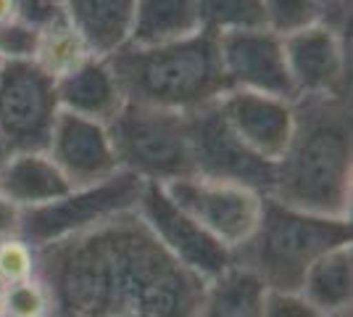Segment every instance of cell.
Masks as SVG:
<instances>
[{
	"label": "cell",
	"mask_w": 353,
	"mask_h": 317,
	"mask_svg": "<svg viewBox=\"0 0 353 317\" xmlns=\"http://www.w3.org/2000/svg\"><path fill=\"white\" fill-rule=\"evenodd\" d=\"M50 317H195L206 280L182 267L137 209L34 249Z\"/></svg>",
	"instance_id": "cell-1"
},
{
	"label": "cell",
	"mask_w": 353,
	"mask_h": 317,
	"mask_svg": "<svg viewBox=\"0 0 353 317\" xmlns=\"http://www.w3.org/2000/svg\"><path fill=\"white\" fill-rule=\"evenodd\" d=\"M269 196L295 209L351 220V95H303L295 101L293 137L277 162Z\"/></svg>",
	"instance_id": "cell-2"
},
{
	"label": "cell",
	"mask_w": 353,
	"mask_h": 317,
	"mask_svg": "<svg viewBox=\"0 0 353 317\" xmlns=\"http://www.w3.org/2000/svg\"><path fill=\"white\" fill-rule=\"evenodd\" d=\"M108 64L132 104L190 114L230 90L216 35L206 30L163 46L127 43L108 56Z\"/></svg>",
	"instance_id": "cell-3"
},
{
	"label": "cell",
	"mask_w": 353,
	"mask_h": 317,
	"mask_svg": "<svg viewBox=\"0 0 353 317\" xmlns=\"http://www.w3.org/2000/svg\"><path fill=\"white\" fill-rule=\"evenodd\" d=\"M345 243H353L351 220L295 209L264 196L259 225L232 251V265L253 272L266 291H298L311 265Z\"/></svg>",
	"instance_id": "cell-4"
},
{
	"label": "cell",
	"mask_w": 353,
	"mask_h": 317,
	"mask_svg": "<svg viewBox=\"0 0 353 317\" xmlns=\"http://www.w3.org/2000/svg\"><path fill=\"white\" fill-rule=\"evenodd\" d=\"M105 127L119 169L159 185L192 177L188 114L127 101Z\"/></svg>",
	"instance_id": "cell-5"
},
{
	"label": "cell",
	"mask_w": 353,
	"mask_h": 317,
	"mask_svg": "<svg viewBox=\"0 0 353 317\" xmlns=\"http://www.w3.org/2000/svg\"><path fill=\"white\" fill-rule=\"evenodd\" d=\"M143 185L145 182L140 177L119 169L117 175L95 182V185L72 188L69 193H63L50 204L21 209L16 236L24 238L32 249H37L45 243L92 230L119 214L137 209V201L143 196Z\"/></svg>",
	"instance_id": "cell-6"
},
{
	"label": "cell",
	"mask_w": 353,
	"mask_h": 317,
	"mask_svg": "<svg viewBox=\"0 0 353 317\" xmlns=\"http://www.w3.org/2000/svg\"><path fill=\"white\" fill-rule=\"evenodd\" d=\"M59 114L53 77L30 59L0 64V140L6 153L45 151Z\"/></svg>",
	"instance_id": "cell-7"
},
{
	"label": "cell",
	"mask_w": 353,
	"mask_h": 317,
	"mask_svg": "<svg viewBox=\"0 0 353 317\" xmlns=\"http://www.w3.org/2000/svg\"><path fill=\"white\" fill-rule=\"evenodd\" d=\"M190 130L192 175L203 180L232 182L250 188L261 196L272 193L277 164L243 143L237 133L227 124L219 101L188 114Z\"/></svg>",
	"instance_id": "cell-8"
},
{
	"label": "cell",
	"mask_w": 353,
	"mask_h": 317,
	"mask_svg": "<svg viewBox=\"0 0 353 317\" xmlns=\"http://www.w3.org/2000/svg\"><path fill=\"white\" fill-rule=\"evenodd\" d=\"M137 214L172 257L195 272L198 278L211 280L227 267H232V251L219 243L206 227H201L185 209H179L166 188L159 182H145L137 201Z\"/></svg>",
	"instance_id": "cell-9"
},
{
	"label": "cell",
	"mask_w": 353,
	"mask_h": 317,
	"mask_svg": "<svg viewBox=\"0 0 353 317\" xmlns=\"http://www.w3.org/2000/svg\"><path fill=\"white\" fill-rule=\"evenodd\" d=\"M179 209H185L201 227L224 243L230 251L250 238V233L259 225L264 196L232 185V182L203 180V177H182L163 185Z\"/></svg>",
	"instance_id": "cell-10"
},
{
	"label": "cell",
	"mask_w": 353,
	"mask_h": 317,
	"mask_svg": "<svg viewBox=\"0 0 353 317\" xmlns=\"http://www.w3.org/2000/svg\"><path fill=\"white\" fill-rule=\"evenodd\" d=\"M282 46L298 98L351 95V53L345 32L314 21L282 35Z\"/></svg>",
	"instance_id": "cell-11"
},
{
	"label": "cell",
	"mask_w": 353,
	"mask_h": 317,
	"mask_svg": "<svg viewBox=\"0 0 353 317\" xmlns=\"http://www.w3.org/2000/svg\"><path fill=\"white\" fill-rule=\"evenodd\" d=\"M216 43H219L221 69L230 90L277 95L285 101L298 98L280 32L269 27L227 32L216 37Z\"/></svg>",
	"instance_id": "cell-12"
},
{
	"label": "cell",
	"mask_w": 353,
	"mask_h": 317,
	"mask_svg": "<svg viewBox=\"0 0 353 317\" xmlns=\"http://www.w3.org/2000/svg\"><path fill=\"white\" fill-rule=\"evenodd\" d=\"M45 151L56 162L61 175L69 180L72 188L95 185L119 172L108 127L69 111L59 114V122L53 127V135Z\"/></svg>",
	"instance_id": "cell-13"
},
{
	"label": "cell",
	"mask_w": 353,
	"mask_h": 317,
	"mask_svg": "<svg viewBox=\"0 0 353 317\" xmlns=\"http://www.w3.org/2000/svg\"><path fill=\"white\" fill-rule=\"evenodd\" d=\"M227 124L259 156L280 162L295 127V101L248 90H227L219 98Z\"/></svg>",
	"instance_id": "cell-14"
},
{
	"label": "cell",
	"mask_w": 353,
	"mask_h": 317,
	"mask_svg": "<svg viewBox=\"0 0 353 317\" xmlns=\"http://www.w3.org/2000/svg\"><path fill=\"white\" fill-rule=\"evenodd\" d=\"M56 93L61 111L101 124H108L121 111V106L127 104L111 64L101 56H92L74 72L56 79Z\"/></svg>",
	"instance_id": "cell-15"
},
{
	"label": "cell",
	"mask_w": 353,
	"mask_h": 317,
	"mask_svg": "<svg viewBox=\"0 0 353 317\" xmlns=\"http://www.w3.org/2000/svg\"><path fill=\"white\" fill-rule=\"evenodd\" d=\"M69 191L72 185L48 151L8 153L0 166V196L8 198L19 211L50 204Z\"/></svg>",
	"instance_id": "cell-16"
},
{
	"label": "cell",
	"mask_w": 353,
	"mask_h": 317,
	"mask_svg": "<svg viewBox=\"0 0 353 317\" xmlns=\"http://www.w3.org/2000/svg\"><path fill=\"white\" fill-rule=\"evenodd\" d=\"M61 11L82 35L92 56L108 59L130 43L134 0H63Z\"/></svg>",
	"instance_id": "cell-17"
},
{
	"label": "cell",
	"mask_w": 353,
	"mask_h": 317,
	"mask_svg": "<svg viewBox=\"0 0 353 317\" xmlns=\"http://www.w3.org/2000/svg\"><path fill=\"white\" fill-rule=\"evenodd\" d=\"M298 294L324 317H351L353 243L327 251L309 267Z\"/></svg>",
	"instance_id": "cell-18"
},
{
	"label": "cell",
	"mask_w": 353,
	"mask_h": 317,
	"mask_svg": "<svg viewBox=\"0 0 353 317\" xmlns=\"http://www.w3.org/2000/svg\"><path fill=\"white\" fill-rule=\"evenodd\" d=\"M201 32L195 0H134L132 46H163Z\"/></svg>",
	"instance_id": "cell-19"
},
{
	"label": "cell",
	"mask_w": 353,
	"mask_h": 317,
	"mask_svg": "<svg viewBox=\"0 0 353 317\" xmlns=\"http://www.w3.org/2000/svg\"><path fill=\"white\" fill-rule=\"evenodd\" d=\"M266 288L250 270L232 265L206 280L195 317H264Z\"/></svg>",
	"instance_id": "cell-20"
},
{
	"label": "cell",
	"mask_w": 353,
	"mask_h": 317,
	"mask_svg": "<svg viewBox=\"0 0 353 317\" xmlns=\"http://www.w3.org/2000/svg\"><path fill=\"white\" fill-rule=\"evenodd\" d=\"M92 59V50L82 40V35L74 30L72 21L63 16V11L37 27V43L32 61L53 79H61L63 75L74 72L85 61Z\"/></svg>",
	"instance_id": "cell-21"
},
{
	"label": "cell",
	"mask_w": 353,
	"mask_h": 317,
	"mask_svg": "<svg viewBox=\"0 0 353 317\" xmlns=\"http://www.w3.org/2000/svg\"><path fill=\"white\" fill-rule=\"evenodd\" d=\"M195 3L201 16V30L216 37L227 32L269 27L264 0H195Z\"/></svg>",
	"instance_id": "cell-22"
},
{
	"label": "cell",
	"mask_w": 353,
	"mask_h": 317,
	"mask_svg": "<svg viewBox=\"0 0 353 317\" xmlns=\"http://www.w3.org/2000/svg\"><path fill=\"white\" fill-rule=\"evenodd\" d=\"M269 30L288 35L306 24L319 21L322 0H264Z\"/></svg>",
	"instance_id": "cell-23"
},
{
	"label": "cell",
	"mask_w": 353,
	"mask_h": 317,
	"mask_svg": "<svg viewBox=\"0 0 353 317\" xmlns=\"http://www.w3.org/2000/svg\"><path fill=\"white\" fill-rule=\"evenodd\" d=\"M34 272V249L19 236L0 238V280L14 283L21 278H30Z\"/></svg>",
	"instance_id": "cell-24"
},
{
	"label": "cell",
	"mask_w": 353,
	"mask_h": 317,
	"mask_svg": "<svg viewBox=\"0 0 353 317\" xmlns=\"http://www.w3.org/2000/svg\"><path fill=\"white\" fill-rule=\"evenodd\" d=\"M37 43V27L16 19L0 24V64L3 61H32Z\"/></svg>",
	"instance_id": "cell-25"
},
{
	"label": "cell",
	"mask_w": 353,
	"mask_h": 317,
	"mask_svg": "<svg viewBox=\"0 0 353 317\" xmlns=\"http://www.w3.org/2000/svg\"><path fill=\"white\" fill-rule=\"evenodd\" d=\"M264 317H324L298 291H266Z\"/></svg>",
	"instance_id": "cell-26"
},
{
	"label": "cell",
	"mask_w": 353,
	"mask_h": 317,
	"mask_svg": "<svg viewBox=\"0 0 353 317\" xmlns=\"http://www.w3.org/2000/svg\"><path fill=\"white\" fill-rule=\"evenodd\" d=\"M19 227V209L8 198L0 196V238L3 236H14Z\"/></svg>",
	"instance_id": "cell-27"
},
{
	"label": "cell",
	"mask_w": 353,
	"mask_h": 317,
	"mask_svg": "<svg viewBox=\"0 0 353 317\" xmlns=\"http://www.w3.org/2000/svg\"><path fill=\"white\" fill-rule=\"evenodd\" d=\"M6 156H8V153H6V146H3V140H0V166H3V162H6Z\"/></svg>",
	"instance_id": "cell-28"
},
{
	"label": "cell",
	"mask_w": 353,
	"mask_h": 317,
	"mask_svg": "<svg viewBox=\"0 0 353 317\" xmlns=\"http://www.w3.org/2000/svg\"><path fill=\"white\" fill-rule=\"evenodd\" d=\"M48 3H53V6H61V3H63V0H48Z\"/></svg>",
	"instance_id": "cell-29"
}]
</instances>
